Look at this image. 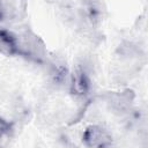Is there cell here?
I'll return each instance as SVG.
<instances>
[{"label":"cell","mask_w":148,"mask_h":148,"mask_svg":"<svg viewBox=\"0 0 148 148\" xmlns=\"http://www.w3.org/2000/svg\"><path fill=\"white\" fill-rule=\"evenodd\" d=\"M83 141L89 147H105L111 143V136L104 128L94 125L84 131Z\"/></svg>","instance_id":"obj_1"},{"label":"cell","mask_w":148,"mask_h":148,"mask_svg":"<svg viewBox=\"0 0 148 148\" xmlns=\"http://www.w3.org/2000/svg\"><path fill=\"white\" fill-rule=\"evenodd\" d=\"M0 53L5 56H15L21 53L17 37L8 30H0Z\"/></svg>","instance_id":"obj_2"},{"label":"cell","mask_w":148,"mask_h":148,"mask_svg":"<svg viewBox=\"0 0 148 148\" xmlns=\"http://www.w3.org/2000/svg\"><path fill=\"white\" fill-rule=\"evenodd\" d=\"M73 90L76 94H84V91L88 89V79L82 69L77 71L73 76Z\"/></svg>","instance_id":"obj_3"},{"label":"cell","mask_w":148,"mask_h":148,"mask_svg":"<svg viewBox=\"0 0 148 148\" xmlns=\"http://www.w3.org/2000/svg\"><path fill=\"white\" fill-rule=\"evenodd\" d=\"M2 17H3V8H2L1 1H0V20H2Z\"/></svg>","instance_id":"obj_5"},{"label":"cell","mask_w":148,"mask_h":148,"mask_svg":"<svg viewBox=\"0 0 148 148\" xmlns=\"http://www.w3.org/2000/svg\"><path fill=\"white\" fill-rule=\"evenodd\" d=\"M9 128H10L9 124H8L2 117H0V139L9 132Z\"/></svg>","instance_id":"obj_4"}]
</instances>
